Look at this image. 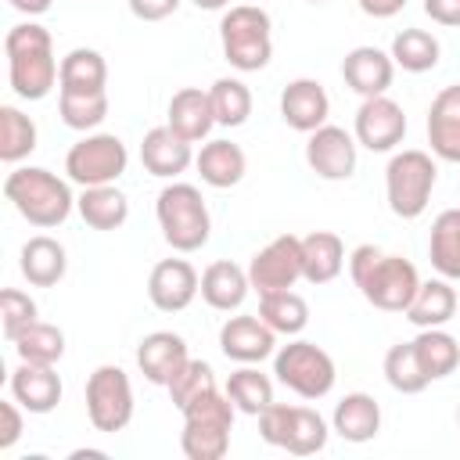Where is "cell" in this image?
I'll return each mask as SVG.
<instances>
[{"label": "cell", "instance_id": "obj_1", "mask_svg": "<svg viewBox=\"0 0 460 460\" xmlns=\"http://www.w3.org/2000/svg\"><path fill=\"white\" fill-rule=\"evenodd\" d=\"M349 277L359 295L381 313H406L420 288V273L410 259L381 252L377 244H359L349 252Z\"/></svg>", "mask_w": 460, "mask_h": 460}, {"label": "cell", "instance_id": "obj_2", "mask_svg": "<svg viewBox=\"0 0 460 460\" xmlns=\"http://www.w3.org/2000/svg\"><path fill=\"white\" fill-rule=\"evenodd\" d=\"M7 54V83L22 101H43L61 75V61L54 58V40L40 22L11 25L4 36Z\"/></svg>", "mask_w": 460, "mask_h": 460}, {"label": "cell", "instance_id": "obj_3", "mask_svg": "<svg viewBox=\"0 0 460 460\" xmlns=\"http://www.w3.org/2000/svg\"><path fill=\"white\" fill-rule=\"evenodd\" d=\"M68 183L72 180H61L58 172H50L43 165H18L4 180V198L14 205V212L25 223H32L40 230H54L75 208V194Z\"/></svg>", "mask_w": 460, "mask_h": 460}, {"label": "cell", "instance_id": "obj_4", "mask_svg": "<svg viewBox=\"0 0 460 460\" xmlns=\"http://www.w3.org/2000/svg\"><path fill=\"white\" fill-rule=\"evenodd\" d=\"M155 216H158L165 244L180 255H190V252L205 248L208 237H212V216H208V205H205V198L194 183H180V180L165 183L158 190Z\"/></svg>", "mask_w": 460, "mask_h": 460}, {"label": "cell", "instance_id": "obj_5", "mask_svg": "<svg viewBox=\"0 0 460 460\" xmlns=\"http://www.w3.org/2000/svg\"><path fill=\"white\" fill-rule=\"evenodd\" d=\"M183 431H180V449L187 460H223L230 453V431H234V413L237 406L230 402L226 392L212 388L187 402L183 410Z\"/></svg>", "mask_w": 460, "mask_h": 460}, {"label": "cell", "instance_id": "obj_6", "mask_svg": "<svg viewBox=\"0 0 460 460\" xmlns=\"http://www.w3.org/2000/svg\"><path fill=\"white\" fill-rule=\"evenodd\" d=\"M219 47L230 68L262 72L273 58V22L259 4H234L219 18Z\"/></svg>", "mask_w": 460, "mask_h": 460}, {"label": "cell", "instance_id": "obj_7", "mask_svg": "<svg viewBox=\"0 0 460 460\" xmlns=\"http://www.w3.org/2000/svg\"><path fill=\"white\" fill-rule=\"evenodd\" d=\"M435 180H438V165L428 151L420 147H406V151H395L385 165V198H388V208L399 216V219H417L424 216L428 201H431V190H435Z\"/></svg>", "mask_w": 460, "mask_h": 460}, {"label": "cell", "instance_id": "obj_8", "mask_svg": "<svg viewBox=\"0 0 460 460\" xmlns=\"http://www.w3.org/2000/svg\"><path fill=\"white\" fill-rule=\"evenodd\" d=\"M273 374L288 392H295L298 399H309V402L331 395V388L338 381V367H334L331 352L305 338H291L288 345H280L273 352Z\"/></svg>", "mask_w": 460, "mask_h": 460}, {"label": "cell", "instance_id": "obj_9", "mask_svg": "<svg viewBox=\"0 0 460 460\" xmlns=\"http://www.w3.org/2000/svg\"><path fill=\"white\" fill-rule=\"evenodd\" d=\"M259 435L266 446H277L291 456H313L327 446L331 428L313 406H288V402H270L259 413Z\"/></svg>", "mask_w": 460, "mask_h": 460}, {"label": "cell", "instance_id": "obj_10", "mask_svg": "<svg viewBox=\"0 0 460 460\" xmlns=\"http://www.w3.org/2000/svg\"><path fill=\"white\" fill-rule=\"evenodd\" d=\"M86 417L97 431L115 435L133 420V385L119 363H101L86 377Z\"/></svg>", "mask_w": 460, "mask_h": 460}, {"label": "cell", "instance_id": "obj_11", "mask_svg": "<svg viewBox=\"0 0 460 460\" xmlns=\"http://www.w3.org/2000/svg\"><path fill=\"white\" fill-rule=\"evenodd\" d=\"M129 165V151L115 133H86L65 155V172L79 187L115 183Z\"/></svg>", "mask_w": 460, "mask_h": 460}, {"label": "cell", "instance_id": "obj_12", "mask_svg": "<svg viewBox=\"0 0 460 460\" xmlns=\"http://www.w3.org/2000/svg\"><path fill=\"white\" fill-rule=\"evenodd\" d=\"M248 280H252V291L259 295L295 288L302 280V237L280 234L266 248H259L248 262Z\"/></svg>", "mask_w": 460, "mask_h": 460}, {"label": "cell", "instance_id": "obj_13", "mask_svg": "<svg viewBox=\"0 0 460 460\" xmlns=\"http://www.w3.org/2000/svg\"><path fill=\"white\" fill-rule=\"evenodd\" d=\"M352 137L359 147L374 151V155H388L402 144L406 137V111L388 97H363V104L356 108V122H352Z\"/></svg>", "mask_w": 460, "mask_h": 460}, {"label": "cell", "instance_id": "obj_14", "mask_svg": "<svg viewBox=\"0 0 460 460\" xmlns=\"http://www.w3.org/2000/svg\"><path fill=\"white\" fill-rule=\"evenodd\" d=\"M356 162H359V144L349 129L341 126H331L323 122L320 129L309 133L305 140V165L320 176V180H349L356 172Z\"/></svg>", "mask_w": 460, "mask_h": 460}, {"label": "cell", "instance_id": "obj_15", "mask_svg": "<svg viewBox=\"0 0 460 460\" xmlns=\"http://www.w3.org/2000/svg\"><path fill=\"white\" fill-rule=\"evenodd\" d=\"M201 295V277L187 259H162L151 266L147 298L158 313H183Z\"/></svg>", "mask_w": 460, "mask_h": 460}, {"label": "cell", "instance_id": "obj_16", "mask_svg": "<svg viewBox=\"0 0 460 460\" xmlns=\"http://www.w3.org/2000/svg\"><path fill=\"white\" fill-rule=\"evenodd\" d=\"M219 349L226 359L234 363H262L277 352V331L255 313H241V316H226L219 327Z\"/></svg>", "mask_w": 460, "mask_h": 460}, {"label": "cell", "instance_id": "obj_17", "mask_svg": "<svg viewBox=\"0 0 460 460\" xmlns=\"http://www.w3.org/2000/svg\"><path fill=\"white\" fill-rule=\"evenodd\" d=\"M341 79H345V86H349L352 93H359V97H381V93H388V86H392V79H395V61H392L388 50L363 43V47H352V50L345 54V61H341Z\"/></svg>", "mask_w": 460, "mask_h": 460}, {"label": "cell", "instance_id": "obj_18", "mask_svg": "<svg viewBox=\"0 0 460 460\" xmlns=\"http://www.w3.org/2000/svg\"><path fill=\"white\" fill-rule=\"evenodd\" d=\"M327 115H331V97H327V90L316 79L302 75V79H291L280 90V119L295 133L309 137L313 129H320L327 122Z\"/></svg>", "mask_w": 460, "mask_h": 460}, {"label": "cell", "instance_id": "obj_19", "mask_svg": "<svg viewBox=\"0 0 460 460\" xmlns=\"http://www.w3.org/2000/svg\"><path fill=\"white\" fill-rule=\"evenodd\" d=\"M7 388H11V395L18 399V406H22L25 413H36V417L58 410V402H61V395H65L61 377H58L54 367L22 363V359H18V367L11 370V385H7Z\"/></svg>", "mask_w": 460, "mask_h": 460}, {"label": "cell", "instance_id": "obj_20", "mask_svg": "<svg viewBox=\"0 0 460 460\" xmlns=\"http://www.w3.org/2000/svg\"><path fill=\"white\" fill-rule=\"evenodd\" d=\"M428 144L438 162L460 165V83L435 93L428 108Z\"/></svg>", "mask_w": 460, "mask_h": 460}, {"label": "cell", "instance_id": "obj_21", "mask_svg": "<svg viewBox=\"0 0 460 460\" xmlns=\"http://www.w3.org/2000/svg\"><path fill=\"white\" fill-rule=\"evenodd\" d=\"M165 126H169L176 137L190 140V144L208 140V133H212V126H216V111H212L208 90H201V86H183V90H176V93L169 97V108H165Z\"/></svg>", "mask_w": 460, "mask_h": 460}, {"label": "cell", "instance_id": "obj_22", "mask_svg": "<svg viewBox=\"0 0 460 460\" xmlns=\"http://www.w3.org/2000/svg\"><path fill=\"white\" fill-rule=\"evenodd\" d=\"M140 162L158 180H176L194 165V144L176 137L169 126H155L140 140Z\"/></svg>", "mask_w": 460, "mask_h": 460}, {"label": "cell", "instance_id": "obj_23", "mask_svg": "<svg viewBox=\"0 0 460 460\" xmlns=\"http://www.w3.org/2000/svg\"><path fill=\"white\" fill-rule=\"evenodd\" d=\"M187 359H190L187 341H183L176 331H151V334H144L140 345H137V367H140V374H144L151 385H162V388L172 381V374H176Z\"/></svg>", "mask_w": 460, "mask_h": 460}, {"label": "cell", "instance_id": "obj_24", "mask_svg": "<svg viewBox=\"0 0 460 460\" xmlns=\"http://www.w3.org/2000/svg\"><path fill=\"white\" fill-rule=\"evenodd\" d=\"M331 431L352 446H363L370 438H377L381 431V406L370 392H349L334 402L331 413Z\"/></svg>", "mask_w": 460, "mask_h": 460}, {"label": "cell", "instance_id": "obj_25", "mask_svg": "<svg viewBox=\"0 0 460 460\" xmlns=\"http://www.w3.org/2000/svg\"><path fill=\"white\" fill-rule=\"evenodd\" d=\"M18 270L32 288H54L58 280H65L68 273V252L58 237L50 234H36L22 244L18 255Z\"/></svg>", "mask_w": 460, "mask_h": 460}, {"label": "cell", "instance_id": "obj_26", "mask_svg": "<svg viewBox=\"0 0 460 460\" xmlns=\"http://www.w3.org/2000/svg\"><path fill=\"white\" fill-rule=\"evenodd\" d=\"M252 291V280H248V270H241L237 262L230 259H216L205 266L201 273V298L205 305H212L216 313H237L244 305Z\"/></svg>", "mask_w": 460, "mask_h": 460}, {"label": "cell", "instance_id": "obj_27", "mask_svg": "<svg viewBox=\"0 0 460 460\" xmlns=\"http://www.w3.org/2000/svg\"><path fill=\"white\" fill-rule=\"evenodd\" d=\"M194 169H198L201 183L226 190V187H237L244 180L248 158H244L241 144H234V140H205L201 151L194 155Z\"/></svg>", "mask_w": 460, "mask_h": 460}, {"label": "cell", "instance_id": "obj_28", "mask_svg": "<svg viewBox=\"0 0 460 460\" xmlns=\"http://www.w3.org/2000/svg\"><path fill=\"white\" fill-rule=\"evenodd\" d=\"M456 305H460V295H456V288L446 277L420 280L413 302L406 305V320L417 331H424V327H446L456 316Z\"/></svg>", "mask_w": 460, "mask_h": 460}, {"label": "cell", "instance_id": "obj_29", "mask_svg": "<svg viewBox=\"0 0 460 460\" xmlns=\"http://www.w3.org/2000/svg\"><path fill=\"white\" fill-rule=\"evenodd\" d=\"M108 90V61L93 47H72L61 58L58 93H101Z\"/></svg>", "mask_w": 460, "mask_h": 460}, {"label": "cell", "instance_id": "obj_30", "mask_svg": "<svg viewBox=\"0 0 460 460\" xmlns=\"http://www.w3.org/2000/svg\"><path fill=\"white\" fill-rule=\"evenodd\" d=\"M345 270V244L331 230H313L302 237V280L331 284Z\"/></svg>", "mask_w": 460, "mask_h": 460}, {"label": "cell", "instance_id": "obj_31", "mask_svg": "<svg viewBox=\"0 0 460 460\" xmlns=\"http://www.w3.org/2000/svg\"><path fill=\"white\" fill-rule=\"evenodd\" d=\"M75 212L90 230H119L129 219V201L115 183L83 187V194L75 198Z\"/></svg>", "mask_w": 460, "mask_h": 460}, {"label": "cell", "instance_id": "obj_32", "mask_svg": "<svg viewBox=\"0 0 460 460\" xmlns=\"http://www.w3.org/2000/svg\"><path fill=\"white\" fill-rule=\"evenodd\" d=\"M413 352L428 381H442L460 367V341L446 327H424L413 338Z\"/></svg>", "mask_w": 460, "mask_h": 460}, {"label": "cell", "instance_id": "obj_33", "mask_svg": "<svg viewBox=\"0 0 460 460\" xmlns=\"http://www.w3.org/2000/svg\"><path fill=\"white\" fill-rule=\"evenodd\" d=\"M428 259L446 280H460V208H446L435 216L428 234Z\"/></svg>", "mask_w": 460, "mask_h": 460}, {"label": "cell", "instance_id": "obj_34", "mask_svg": "<svg viewBox=\"0 0 460 460\" xmlns=\"http://www.w3.org/2000/svg\"><path fill=\"white\" fill-rule=\"evenodd\" d=\"M223 392L230 395V402L237 406V413H248V417H259V413L273 402V381H270L255 363H241V367L226 377Z\"/></svg>", "mask_w": 460, "mask_h": 460}, {"label": "cell", "instance_id": "obj_35", "mask_svg": "<svg viewBox=\"0 0 460 460\" xmlns=\"http://www.w3.org/2000/svg\"><path fill=\"white\" fill-rule=\"evenodd\" d=\"M259 316L284 338H298L309 323V302L298 291H270L259 295Z\"/></svg>", "mask_w": 460, "mask_h": 460}, {"label": "cell", "instance_id": "obj_36", "mask_svg": "<svg viewBox=\"0 0 460 460\" xmlns=\"http://www.w3.org/2000/svg\"><path fill=\"white\" fill-rule=\"evenodd\" d=\"M388 54H392L395 68L420 75V72H431V68L438 65V58H442V43H438L428 29H402V32H395Z\"/></svg>", "mask_w": 460, "mask_h": 460}, {"label": "cell", "instance_id": "obj_37", "mask_svg": "<svg viewBox=\"0 0 460 460\" xmlns=\"http://www.w3.org/2000/svg\"><path fill=\"white\" fill-rule=\"evenodd\" d=\"M14 352L22 363H40V367H58L61 356H65V331L54 327V323H29L14 341Z\"/></svg>", "mask_w": 460, "mask_h": 460}, {"label": "cell", "instance_id": "obj_38", "mask_svg": "<svg viewBox=\"0 0 460 460\" xmlns=\"http://www.w3.org/2000/svg\"><path fill=\"white\" fill-rule=\"evenodd\" d=\"M36 140H40L36 122L22 108L4 104L0 108V158L7 165H18L22 158H29L36 151Z\"/></svg>", "mask_w": 460, "mask_h": 460}, {"label": "cell", "instance_id": "obj_39", "mask_svg": "<svg viewBox=\"0 0 460 460\" xmlns=\"http://www.w3.org/2000/svg\"><path fill=\"white\" fill-rule=\"evenodd\" d=\"M208 97H212V111H216V126H226V129H237L248 122L252 115V90L237 79V75H223L208 86Z\"/></svg>", "mask_w": 460, "mask_h": 460}, {"label": "cell", "instance_id": "obj_40", "mask_svg": "<svg viewBox=\"0 0 460 460\" xmlns=\"http://www.w3.org/2000/svg\"><path fill=\"white\" fill-rule=\"evenodd\" d=\"M58 115L75 133H93L108 119V90L101 93H58Z\"/></svg>", "mask_w": 460, "mask_h": 460}, {"label": "cell", "instance_id": "obj_41", "mask_svg": "<svg viewBox=\"0 0 460 460\" xmlns=\"http://www.w3.org/2000/svg\"><path fill=\"white\" fill-rule=\"evenodd\" d=\"M385 381L399 392V395H417L424 392L431 381L424 377L420 363H417V352H413V341H399L385 352Z\"/></svg>", "mask_w": 460, "mask_h": 460}, {"label": "cell", "instance_id": "obj_42", "mask_svg": "<svg viewBox=\"0 0 460 460\" xmlns=\"http://www.w3.org/2000/svg\"><path fill=\"white\" fill-rule=\"evenodd\" d=\"M212 388H219V385H216V374H212V367L205 359H187L172 374V381L165 385V392H169V399H172L176 410H183L187 402H194L198 395H205Z\"/></svg>", "mask_w": 460, "mask_h": 460}, {"label": "cell", "instance_id": "obj_43", "mask_svg": "<svg viewBox=\"0 0 460 460\" xmlns=\"http://www.w3.org/2000/svg\"><path fill=\"white\" fill-rule=\"evenodd\" d=\"M36 320H40V309L25 291H18V288H4L0 291V327H4L7 341H14Z\"/></svg>", "mask_w": 460, "mask_h": 460}, {"label": "cell", "instance_id": "obj_44", "mask_svg": "<svg viewBox=\"0 0 460 460\" xmlns=\"http://www.w3.org/2000/svg\"><path fill=\"white\" fill-rule=\"evenodd\" d=\"M22 428H25V420H22L18 399L14 395L11 399H0V449H11L22 438Z\"/></svg>", "mask_w": 460, "mask_h": 460}, {"label": "cell", "instance_id": "obj_45", "mask_svg": "<svg viewBox=\"0 0 460 460\" xmlns=\"http://www.w3.org/2000/svg\"><path fill=\"white\" fill-rule=\"evenodd\" d=\"M126 4H129L133 18H140V22H162V18L176 14V7H180V0H126Z\"/></svg>", "mask_w": 460, "mask_h": 460}, {"label": "cell", "instance_id": "obj_46", "mask_svg": "<svg viewBox=\"0 0 460 460\" xmlns=\"http://www.w3.org/2000/svg\"><path fill=\"white\" fill-rule=\"evenodd\" d=\"M424 14H428L435 25L460 29V0H424Z\"/></svg>", "mask_w": 460, "mask_h": 460}, {"label": "cell", "instance_id": "obj_47", "mask_svg": "<svg viewBox=\"0 0 460 460\" xmlns=\"http://www.w3.org/2000/svg\"><path fill=\"white\" fill-rule=\"evenodd\" d=\"M356 4H359V11L370 14V18H395V14L406 7V0H356Z\"/></svg>", "mask_w": 460, "mask_h": 460}, {"label": "cell", "instance_id": "obj_48", "mask_svg": "<svg viewBox=\"0 0 460 460\" xmlns=\"http://www.w3.org/2000/svg\"><path fill=\"white\" fill-rule=\"evenodd\" d=\"M7 4H11L14 11H22V14H29V18H36V14H47L54 0H7Z\"/></svg>", "mask_w": 460, "mask_h": 460}, {"label": "cell", "instance_id": "obj_49", "mask_svg": "<svg viewBox=\"0 0 460 460\" xmlns=\"http://www.w3.org/2000/svg\"><path fill=\"white\" fill-rule=\"evenodd\" d=\"M194 7H198V11H226L230 0H194Z\"/></svg>", "mask_w": 460, "mask_h": 460}, {"label": "cell", "instance_id": "obj_50", "mask_svg": "<svg viewBox=\"0 0 460 460\" xmlns=\"http://www.w3.org/2000/svg\"><path fill=\"white\" fill-rule=\"evenodd\" d=\"M456 428H460V406H456Z\"/></svg>", "mask_w": 460, "mask_h": 460}, {"label": "cell", "instance_id": "obj_51", "mask_svg": "<svg viewBox=\"0 0 460 460\" xmlns=\"http://www.w3.org/2000/svg\"><path fill=\"white\" fill-rule=\"evenodd\" d=\"M309 4H327V0H309Z\"/></svg>", "mask_w": 460, "mask_h": 460}]
</instances>
